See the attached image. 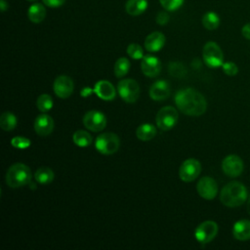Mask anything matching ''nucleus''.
Here are the masks:
<instances>
[{
  "label": "nucleus",
  "instance_id": "nucleus-1",
  "mask_svg": "<svg viewBox=\"0 0 250 250\" xmlns=\"http://www.w3.org/2000/svg\"><path fill=\"white\" fill-rule=\"evenodd\" d=\"M178 109L189 116H199L206 111L207 102L204 96L192 88L182 89L175 96Z\"/></svg>",
  "mask_w": 250,
  "mask_h": 250
},
{
  "label": "nucleus",
  "instance_id": "nucleus-2",
  "mask_svg": "<svg viewBox=\"0 0 250 250\" xmlns=\"http://www.w3.org/2000/svg\"><path fill=\"white\" fill-rule=\"evenodd\" d=\"M247 198V189L244 185L239 182H230L227 184L221 190L220 200L228 207L240 206Z\"/></svg>",
  "mask_w": 250,
  "mask_h": 250
},
{
  "label": "nucleus",
  "instance_id": "nucleus-3",
  "mask_svg": "<svg viewBox=\"0 0 250 250\" xmlns=\"http://www.w3.org/2000/svg\"><path fill=\"white\" fill-rule=\"evenodd\" d=\"M5 180L12 188L23 187L31 181L30 169L23 163H15L7 170Z\"/></svg>",
  "mask_w": 250,
  "mask_h": 250
},
{
  "label": "nucleus",
  "instance_id": "nucleus-4",
  "mask_svg": "<svg viewBox=\"0 0 250 250\" xmlns=\"http://www.w3.org/2000/svg\"><path fill=\"white\" fill-rule=\"evenodd\" d=\"M120 141L116 134L105 132L99 135L95 141V147L99 152L104 155L113 154L119 148Z\"/></svg>",
  "mask_w": 250,
  "mask_h": 250
},
{
  "label": "nucleus",
  "instance_id": "nucleus-5",
  "mask_svg": "<svg viewBox=\"0 0 250 250\" xmlns=\"http://www.w3.org/2000/svg\"><path fill=\"white\" fill-rule=\"evenodd\" d=\"M117 92L124 102L133 104L139 99L140 86L134 79H122L117 84Z\"/></svg>",
  "mask_w": 250,
  "mask_h": 250
},
{
  "label": "nucleus",
  "instance_id": "nucleus-6",
  "mask_svg": "<svg viewBox=\"0 0 250 250\" xmlns=\"http://www.w3.org/2000/svg\"><path fill=\"white\" fill-rule=\"evenodd\" d=\"M179 114L177 109L170 105L160 108L155 117L156 125L162 131H168L172 129L177 124Z\"/></svg>",
  "mask_w": 250,
  "mask_h": 250
},
{
  "label": "nucleus",
  "instance_id": "nucleus-7",
  "mask_svg": "<svg viewBox=\"0 0 250 250\" xmlns=\"http://www.w3.org/2000/svg\"><path fill=\"white\" fill-rule=\"evenodd\" d=\"M202 57L204 62L209 67H218L222 66L224 63V56L221 48L215 42H207L202 50Z\"/></svg>",
  "mask_w": 250,
  "mask_h": 250
},
{
  "label": "nucleus",
  "instance_id": "nucleus-8",
  "mask_svg": "<svg viewBox=\"0 0 250 250\" xmlns=\"http://www.w3.org/2000/svg\"><path fill=\"white\" fill-rule=\"evenodd\" d=\"M201 172V164L194 158L185 160L179 169V177L183 182L194 181Z\"/></svg>",
  "mask_w": 250,
  "mask_h": 250
},
{
  "label": "nucleus",
  "instance_id": "nucleus-9",
  "mask_svg": "<svg viewBox=\"0 0 250 250\" xmlns=\"http://www.w3.org/2000/svg\"><path fill=\"white\" fill-rule=\"evenodd\" d=\"M84 126L93 132H100L106 125L105 115L99 110H90L83 116Z\"/></svg>",
  "mask_w": 250,
  "mask_h": 250
},
{
  "label": "nucleus",
  "instance_id": "nucleus-10",
  "mask_svg": "<svg viewBox=\"0 0 250 250\" xmlns=\"http://www.w3.org/2000/svg\"><path fill=\"white\" fill-rule=\"evenodd\" d=\"M218 233V225L213 221L201 223L194 231V236L200 243H208L214 239Z\"/></svg>",
  "mask_w": 250,
  "mask_h": 250
},
{
  "label": "nucleus",
  "instance_id": "nucleus-11",
  "mask_svg": "<svg viewBox=\"0 0 250 250\" xmlns=\"http://www.w3.org/2000/svg\"><path fill=\"white\" fill-rule=\"evenodd\" d=\"M222 169L224 173L229 177H237L243 171V161L235 154H229L226 156L222 162Z\"/></svg>",
  "mask_w": 250,
  "mask_h": 250
},
{
  "label": "nucleus",
  "instance_id": "nucleus-12",
  "mask_svg": "<svg viewBox=\"0 0 250 250\" xmlns=\"http://www.w3.org/2000/svg\"><path fill=\"white\" fill-rule=\"evenodd\" d=\"M198 194L207 200H211L216 197L218 192V185L216 181L211 177L201 178L196 186Z\"/></svg>",
  "mask_w": 250,
  "mask_h": 250
},
{
  "label": "nucleus",
  "instance_id": "nucleus-13",
  "mask_svg": "<svg viewBox=\"0 0 250 250\" xmlns=\"http://www.w3.org/2000/svg\"><path fill=\"white\" fill-rule=\"evenodd\" d=\"M53 89L55 94L62 99H66L71 96L74 89L73 81L70 77L66 75H60L58 76L53 85Z\"/></svg>",
  "mask_w": 250,
  "mask_h": 250
},
{
  "label": "nucleus",
  "instance_id": "nucleus-14",
  "mask_svg": "<svg viewBox=\"0 0 250 250\" xmlns=\"http://www.w3.org/2000/svg\"><path fill=\"white\" fill-rule=\"evenodd\" d=\"M141 69L146 76L155 77L160 73L161 62L158 58L151 55H147L143 57L141 62Z\"/></svg>",
  "mask_w": 250,
  "mask_h": 250
},
{
  "label": "nucleus",
  "instance_id": "nucleus-15",
  "mask_svg": "<svg viewBox=\"0 0 250 250\" xmlns=\"http://www.w3.org/2000/svg\"><path fill=\"white\" fill-rule=\"evenodd\" d=\"M55 127L53 118L48 114H40L34 121V130L40 136L50 135Z\"/></svg>",
  "mask_w": 250,
  "mask_h": 250
},
{
  "label": "nucleus",
  "instance_id": "nucleus-16",
  "mask_svg": "<svg viewBox=\"0 0 250 250\" xmlns=\"http://www.w3.org/2000/svg\"><path fill=\"white\" fill-rule=\"evenodd\" d=\"M170 93V85L165 80L154 82L149 89V96L154 101H164L169 98Z\"/></svg>",
  "mask_w": 250,
  "mask_h": 250
},
{
  "label": "nucleus",
  "instance_id": "nucleus-17",
  "mask_svg": "<svg viewBox=\"0 0 250 250\" xmlns=\"http://www.w3.org/2000/svg\"><path fill=\"white\" fill-rule=\"evenodd\" d=\"M94 92L96 95L104 101H112L116 96L114 86L106 80H100L95 84Z\"/></svg>",
  "mask_w": 250,
  "mask_h": 250
},
{
  "label": "nucleus",
  "instance_id": "nucleus-18",
  "mask_svg": "<svg viewBox=\"0 0 250 250\" xmlns=\"http://www.w3.org/2000/svg\"><path fill=\"white\" fill-rule=\"evenodd\" d=\"M165 44V36L159 31L148 34L145 40V47L148 52H158Z\"/></svg>",
  "mask_w": 250,
  "mask_h": 250
},
{
  "label": "nucleus",
  "instance_id": "nucleus-19",
  "mask_svg": "<svg viewBox=\"0 0 250 250\" xmlns=\"http://www.w3.org/2000/svg\"><path fill=\"white\" fill-rule=\"evenodd\" d=\"M232 234L235 239L244 241L250 239V221L249 220H239L232 228Z\"/></svg>",
  "mask_w": 250,
  "mask_h": 250
},
{
  "label": "nucleus",
  "instance_id": "nucleus-20",
  "mask_svg": "<svg viewBox=\"0 0 250 250\" xmlns=\"http://www.w3.org/2000/svg\"><path fill=\"white\" fill-rule=\"evenodd\" d=\"M156 133L157 132L155 126L150 123H144L140 125L136 131L137 138L144 142H147L153 139L156 136Z\"/></svg>",
  "mask_w": 250,
  "mask_h": 250
},
{
  "label": "nucleus",
  "instance_id": "nucleus-21",
  "mask_svg": "<svg viewBox=\"0 0 250 250\" xmlns=\"http://www.w3.org/2000/svg\"><path fill=\"white\" fill-rule=\"evenodd\" d=\"M28 19L34 22V23H39L41 22L45 17H46V9L42 4L39 3H34L28 8Z\"/></svg>",
  "mask_w": 250,
  "mask_h": 250
},
{
  "label": "nucleus",
  "instance_id": "nucleus-22",
  "mask_svg": "<svg viewBox=\"0 0 250 250\" xmlns=\"http://www.w3.org/2000/svg\"><path fill=\"white\" fill-rule=\"evenodd\" d=\"M147 8V0H128L125 6L126 12L131 16H139Z\"/></svg>",
  "mask_w": 250,
  "mask_h": 250
},
{
  "label": "nucleus",
  "instance_id": "nucleus-23",
  "mask_svg": "<svg viewBox=\"0 0 250 250\" xmlns=\"http://www.w3.org/2000/svg\"><path fill=\"white\" fill-rule=\"evenodd\" d=\"M54 172L51 168L49 167H40L36 170L35 174H34V178L35 180L40 183V184H49L54 180Z\"/></svg>",
  "mask_w": 250,
  "mask_h": 250
},
{
  "label": "nucleus",
  "instance_id": "nucleus-24",
  "mask_svg": "<svg viewBox=\"0 0 250 250\" xmlns=\"http://www.w3.org/2000/svg\"><path fill=\"white\" fill-rule=\"evenodd\" d=\"M17 123V117L12 112L6 111L2 113V115L0 116V127L4 131H12L13 129L16 128Z\"/></svg>",
  "mask_w": 250,
  "mask_h": 250
},
{
  "label": "nucleus",
  "instance_id": "nucleus-25",
  "mask_svg": "<svg viewBox=\"0 0 250 250\" xmlns=\"http://www.w3.org/2000/svg\"><path fill=\"white\" fill-rule=\"evenodd\" d=\"M72 139H73L74 144L78 146H81V147L88 146L93 142L92 136L84 130H77L76 132H74Z\"/></svg>",
  "mask_w": 250,
  "mask_h": 250
},
{
  "label": "nucleus",
  "instance_id": "nucleus-26",
  "mask_svg": "<svg viewBox=\"0 0 250 250\" xmlns=\"http://www.w3.org/2000/svg\"><path fill=\"white\" fill-rule=\"evenodd\" d=\"M202 24L206 29L214 30L220 24V18L215 12H207L202 17Z\"/></svg>",
  "mask_w": 250,
  "mask_h": 250
},
{
  "label": "nucleus",
  "instance_id": "nucleus-27",
  "mask_svg": "<svg viewBox=\"0 0 250 250\" xmlns=\"http://www.w3.org/2000/svg\"><path fill=\"white\" fill-rule=\"evenodd\" d=\"M130 69V62L126 58H119L114 64V74L116 77L125 76Z\"/></svg>",
  "mask_w": 250,
  "mask_h": 250
},
{
  "label": "nucleus",
  "instance_id": "nucleus-28",
  "mask_svg": "<svg viewBox=\"0 0 250 250\" xmlns=\"http://www.w3.org/2000/svg\"><path fill=\"white\" fill-rule=\"evenodd\" d=\"M37 108L42 112H47L53 107V99L50 95L42 94L38 97L36 102Z\"/></svg>",
  "mask_w": 250,
  "mask_h": 250
},
{
  "label": "nucleus",
  "instance_id": "nucleus-29",
  "mask_svg": "<svg viewBox=\"0 0 250 250\" xmlns=\"http://www.w3.org/2000/svg\"><path fill=\"white\" fill-rule=\"evenodd\" d=\"M169 72L175 77H183L186 73V69L182 62H173L169 64Z\"/></svg>",
  "mask_w": 250,
  "mask_h": 250
},
{
  "label": "nucleus",
  "instance_id": "nucleus-30",
  "mask_svg": "<svg viewBox=\"0 0 250 250\" xmlns=\"http://www.w3.org/2000/svg\"><path fill=\"white\" fill-rule=\"evenodd\" d=\"M127 54L135 59V60H139V59H143L144 54H143V49L139 44L136 43H131L128 47H127Z\"/></svg>",
  "mask_w": 250,
  "mask_h": 250
},
{
  "label": "nucleus",
  "instance_id": "nucleus-31",
  "mask_svg": "<svg viewBox=\"0 0 250 250\" xmlns=\"http://www.w3.org/2000/svg\"><path fill=\"white\" fill-rule=\"evenodd\" d=\"M30 141L27 138L24 137H14L11 140V145L16 147V148H20V149H24L26 147H28L30 146Z\"/></svg>",
  "mask_w": 250,
  "mask_h": 250
},
{
  "label": "nucleus",
  "instance_id": "nucleus-32",
  "mask_svg": "<svg viewBox=\"0 0 250 250\" xmlns=\"http://www.w3.org/2000/svg\"><path fill=\"white\" fill-rule=\"evenodd\" d=\"M159 2L166 11H176L183 5L184 0H159Z\"/></svg>",
  "mask_w": 250,
  "mask_h": 250
},
{
  "label": "nucleus",
  "instance_id": "nucleus-33",
  "mask_svg": "<svg viewBox=\"0 0 250 250\" xmlns=\"http://www.w3.org/2000/svg\"><path fill=\"white\" fill-rule=\"evenodd\" d=\"M222 67H223V71L227 75H229V76H233V75H235L238 72L237 65L234 62H224L222 64Z\"/></svg>",
  "mask_w": 250,
  "mask_h": 250
},
{
  "label": "nucleus",
  "instance_id": "nucleus-34",
  "mask_svg": "<svg viewBox=\"0 0 250 250\" xmlns=\"http://www.w3.org/2000/svg\"><path fill=\"white\" fill-rule=\"evenodd\" d=\"M169 21V15L167 14V12L161 11L157 14L156 16V22L160 25H164Z\"/></svg>",
  "mask_w": 250,
  "mask_h": 250
},
{
  "label": "nucleus",
  "instance_id": "nucleus-35",
  "mask_svg": "<svg viewBox=\"0 0 250 250\" xmlns=\"http://www.w3.org/2000/svg\"><path fill=\"white\" fill-rule=\"evenodd\" d=\"M43 3L51 8H57L64 4L65 0H42Z\"/></svg>",
  "mask_w": 250,
  "mask_h": 250
},
{
  "label": "nucleus",
  "instance_id": "nucleus-36",
  "mask_svg": "<svg viewBox=\"0 0 250 250\" xmlns=\"http://www.w3.org/2000/svg\"><path fill=\"white\" fill-rule=\"evenodd\" d=\"M241 33H242L244 38L250 40V22L246 23L245 25H243V27L241 29Z\"/></svg>",
  "mask_w": 250,
  "mask_h": 250
},
{
  "label": "nucleus",
  "instance_id": "nucleus-37",
  "mask_svg": "<svg viewBox=\"0 0 250 250\" xmlns=\"http://www.w3.org/2000/svg\"><path fill=\"white\" fill-rule=\"evenodd\" d=\"M0 7H1V11L5 12L6 9L8 8V4L5 0H0Z\"/></svg>",
  "mask_w": 250,
  "mask_h": 250
},
{
  "label": "nucleus",
  "instance_id": "nucleus-38",
  "mask_svg": "<svg viewBox=\"0 0 250 250\" xmlns=\"http://www.w3.org/2000/svg\"><path fill=\"white\" fill-rule=\"evenodd\" d=\"M247 211H248V213H249V215H250V198H249L248 203H247Z\"/></svg>",
  "mask_w": 250,
  "mask_h": 250
},
{
  "label": "nucleus",
  "instance_id": "nucleus-39",
  "mask_svg": "<svg viewBox=\"0 0 250 250\" xmlns=\"http://www.w3.org/2000/svg\"><path fill=\"white\" fill-rule=\"evenodd\" d=\"M27 1H37V0H27Z\"/></svg>",
  "mask_w": 250,
  "mask_h": 250
}]
</instances>
